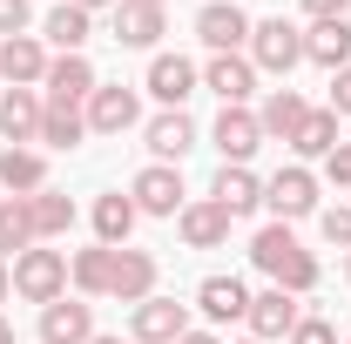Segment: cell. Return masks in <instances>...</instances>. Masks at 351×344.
Masks as SVG:
<instances>
[{
	"label": "cell",
	"instance_id": "8",
	"mask_svg": "<svg viewBox=\"0 0 351 344\" xmlns=\"http://www.w3.org/2000/svg\"><path fill=\"white\" fill-rule=\"evenodd\" d=\"M298 317H304V310H298V297H291V291H277V284L250 297V331H257V344L291 338V331H298Z\"/></svg>",
	"mask_w": 351,
	"mask_h": 344
},
{
	"label": "cell",
	"instance_id": "2",
	"mask_svg": "<svg viewBox=\"0 0 351 344\" xmlns=\"http://www.w3.org/2000/svg\"><path fill=\"white\" fill-rule=\"evenodd\" d=\"M14 291L47 310L54 297H68V257L61 250H21L14 257Z\"/></svg>",
	"mask_w": 351,
	"mask_h": 344
},
{
	"label": "cell",
	"instance_id": "21",
	"mask_svg": "<svg viewBox=\"0 0 351 344\" xmlns=\"http://www.w3.org/2000/svg\"><path fill=\"white\" fill-rule=\"evenodd\" d=\"M135 196H122V189H108V196H95V236L108 243V250H129V230H135Z\"/></svg>",
	"mask_w": 351,
	"mask_h": 344
},
{
	"label": "cell",
	"instance_id": "39",
	"mask_svg": "<svg viewBox=\"0 0 351 344\" xmlns=\"http://www.w3.org/2000/svg\"><path fill=\"white\" fill-rule=\"evenodd\" d=\"M176 344H223V338H210V331H182Z\"/></svg>",
	"mask_w": 351,
	"mask_h": 344
},
{
	"label": "cell",
	"instance_id": "37",
	"mask_svg": "<svg viewBox=\"0 0 351 344\" xmlns=\"http://www.w3.org/2000/svg\"><path fill=\"white\" fill-rule=\"evenodd\" d=\"M331 115H351V68L331 75Z\"/></svg>",
	"mask_w": 351,
	"mask_h": 344
},
{
	"label": "cell",
	"instance_id": "7",
	"mask_svg": "<svg viewBox=\"0 0 351 344\" xmlns=\"http://www.w3.org/2000/svg\"><path fill=\"white\" fill-rule=\"evenodd\" d=\"M196 41L217 47V54H237V41H250V14L230 7V0H210V7L196 14Z\"/></svg>",
	"mask_w": 351,
	"mask_h": 344
},
{
	"label": "cell",
	"instance_id": "26",
	"mask_svg": "<svg viewBox=\"0 0 351 344\" xmlns=\"http://www.w3.org/2000/svg\"><path fill=\"white\" fill-rule=\"evenodd\" d=\"M0 189H14V196L47 189V156L41 149H7V156H0Z\"/></svg>",
	"mask_w": 351,
	"mask_h": 344
},
{
	"label": "cell",
	"instance_id": "24",
	"mask_svg": "<svg viewBox=\"0 0 351 344\" xmlns=\"http://www.w3.org/2000/svg\"><path fill=\"white\" fill-rule=\"evenodd\" d=\"M21 203H27V223H34V243L75 230V203H68L61 189H34V196H21Z\"/></svg>",
	"mask_w": 351,
	"mask_h": 344
},
{
	"label": "cell",
	"instance_id": "34",
	"mask_svg": "<svg viewBox=\"0 0 351 344\" xmlns=\"http://www.w3.org/2000/svg\"><path fill=\"white\" fill-rule=\"evenodd\" d=\"M291 344H338V331H331L324 317H298V331H291Z\"/></svg>",
	"mask_w": 351,
	"mask_h": 344
},
{
	"label": "cell",
	"instance_id": "18",
	"mask_svg": "<svg viewBox=\"0 0 351 344\" xmlns=\"http://www.w3.org/2000/svg\"><path fill=\"white\" fill-rule=\"evenodd\" d=\"M189 149H196V122H189L182 108H162V115L149 122V156H156V162H182Z\"/></svg>",
	"mask_w": 351,
	"mask_h": 344
},
{
	"label": "cell",
	"instance_id": "10",
	"mask_svg": "<svg viewBox=\"0 0 351 344\" xmlns=\"http://www.w3.org/2000/svg\"><path fill=\"white\" fill-rule=\"evenodd\" d=\"M135 115H142L135 88H95V95H88V129H95V135H122V129H135Z\"/></svg>",
	"mask_w": 351,
	"mask_h": 344
},
{
	"label": "cell",
	"instance_id": "43",
	"mask_svg": "<svg viewBox=\"0 0 351 344\" xmlns=\"http://www.w3.org/2000/svg\"><path fill=\"white\" fill-rule=\"evenodd\" d=\"M88 344H122V338H101V331H95V338H88Z\"/></svg>",
	"mask_w": 351,
	"mask_h": 344
},
{
	"label": "cell",
	"instance_id": "15",
	"mask_svg": "<svg viewBox=\"0 0 351 344\" xmlns=\"http://www.w3.org/2000/svg\"><path fill=\"white\" fill-rule=\"evenodd\" d=\"M0 75H7L14 88L47 82V47L34 41V34H14V41H0Z\"/></svg>",
	"mask_w": 351,
	"mask_h": 344
},
{
	"label": "cell",
	"instance_id": "9",
	"mask_svg": "<svg viewBox=\"0 0 351 344\" xmlns=\"http://www.w3.org/2000/svg\"><path fill=\"white\" fill-rule=\"evenodd\" d=\"M0 135H7V149L41 142V101H34V88H7L0 95Z\"/></svg>",
	"mask_w": 351,
	"mask_h": 344
},
{
	"label": "cell",
	"instance_id": "13",
	"mask_svg": "<svg viewBox=\"0 0 351 344\" xmlns=\"http://www.w3.org/2000/svg\"><path fill=\"white\" fill-rule=\"evenodd\" d=\"M108 297H122V304L156 297V257H149V250H115V277H108Z\"/></svg>",
	"mask_w": 351,
	"mask_h": 344
},
{
	"label": "cell",
	"instance_id": "36",
	"mask_svg": "<svg viewBox=\"0 0 351 344\" xmlns=\"http://www.w3.org/2000/svg\"><path fill=\"white\" fill-rule=\"evenodd\" d=\"M324 175H331L338 189H351V142H338V149L324 156Z\"/></svg>",
	"mask_w": 351,
	"mask_h": 344
},
{
	"label": "cell",
	"instance_id": "31",
	"mask_svg": "<svg viewBox=\"0 0 351 344\" xmlns=\"http://www.w3.org/2000/svg\"><path fill=\"white\" fill-rule=\"evenodd\" d=\"M291 149H298V156H331V149H338V115H331V108H311L304 129L291 135Z\"/></svg>",
	"mask_w": 351,
	"mask_h": 344
},
{
	"label": "cell",
	"instance_id": "20",
	"mask_svg": "<svg viewBox=\"0 0 351 344\" xmlns=\"http://www.w3.org/2000/svg\"><path fill=\"white\" fill-rule=\"evenodd\" d=\"M82 135H88V108L47 95V101H41V142H47V149H75Z\"/></svg>",
	"mask_w": 351,
	"mask_h": 344
},
{
	"label": "cell",
	"instance_id": "27",
	"mask_svg": "<svg viewBox=\"0 0 351 344\" xmlns=\"http://www.w3.org/2000/svg\"><path fill=\"white\" fill-rule=\"evenodd\" d=\"M95 68H88V54H61V61H47V95H61V101H88L95 95Z\"/></svg>",
	"mask_w": 351,
	"mask_h": 344
},
{
	"label": "cell",
	"instance_id": "46",
	"mask_svg": "<svg viewBox=\"0 0 351 344\" xmlns=\"http://www.w3.org/2000/svg\"><path fill=\"white\" fill-rule=\"evenodd\" d=\"M250 344H257V338H250Z\"/></svg>",
	"mask_w": 351,
	"mask_h": 344
},
{
	"label": "cell",
	"instance_id": "29",
	"mask_svg": "<svg viewBox=\"0 0 351 344\" xmlns=\"http://www.w3.org/2000/svg\"><path fill=\"white\" fill-rule=\"evenodd\" d=\"M68 277H75V291H82V297H108V277H115V250H108V243H95V250H75Z\"/></svg>",
	"mask_w": 351,
	"mask_h": 344
},
{
	"label": "cell",
	"instance_id": "12",
	"mask_svg": "<svg viewBox=\"0 0 351 344\" xmlns=\"http://www.w3.org/2000/svg\"><path fill=\"white\" fill-rule=\"evenodd\" d=\"M176 223H182V243L189 250H217V243H230V223L237 216L223 210V203H182Z\"/></svg>",
	"mask_w": 351,
	"mask_h": 344
},
{
	"label": "cell",
	"instance_id": "14",
	"mask_svg": "<svg viewBox=\"0 0 351 344\" xmlns=\"http://www.w3.org/2000/svg\"><path fill=\"white\" fill-rule=\"evenodd\" d=\"M203 82L223 95V108H243L250 88H257V68H250V54H217V61L203 68Z\"/></svg>",
	"mask_w": 351,
	"mask_h": 344
},
{
	"label": "cell",
	"instance_id": "22",
	"mask_svg": "<svg viewBox=\"0 0 351 344\" xmlns=\"http://www.w3.org/2000/svg\"><path fill=\"white\" fill-rule=\"evenodd\" d=\"M196 304H203V317H210V324L250 317V291H243L237 277H203V284H196Z\"/></svg>",
	"mask_w": 351,
	"mask_h": 344
},
{
	"label": "cell",
	"instance_id": "5",
	"mask_svg": "<svg viewBox=\"0 0 351 344\" xmlns=\"http://www.w3.org/2000/svg\"><path fill=\"white\" fill-rule=\"evenodd\" d=\"M263 203L277 210V223H298V216L317 210V175L311 169H277L270 182H263Z\"/></svg>",
	"mask_w": 351,
	"mask_h": 344
},
{
	"label": "cell",
	"instance_id": "44",
	"mask_svg": "<svg viewBox=\"0 0 351 344\" xmlns=\"http://www.w3.org/2000/svg\"><path fill=\"white\" fill-rule=\"evenodd\" d=\"M135 7H162V0H135Z\"/></svg>",
	"mask_w": 351,
	"mask_h": 344
},
{
	"label": "cell",
	"instance_id": "23",
	"mask_svg": "<svg viewBox=\"0 0 351 344\" xmlns=\"http://www.w3.org/2000/svg\"><path fill=\"white\" fill-rule=\"evenodd\" d=\"M304 61H317V68H351V21H317L304 34Z\"/></svg>",
	"mask_w": 351,
	"mask_h": 344
},
{
	"label": "cell",
	"instance_id": "25",
	"mask_svg": "<svg viewBox=\"0 0 351 344\" xmlns=\"http://www.w3.org/2000/svg\"><path fill=\"white\" fill-rule=\"evenodd\" d=\"M304 115H311V108L291 95V88H270V95H263V108H257V129L277 135V142H291V135L304 129Z\"/></svg>",
	"mask_w": 351,
	"mask_h": 344
},
{
	"label": "cell",
	"instance_id": "45",
	"mask_svg": "<svg viewBox=\"0 0 351 344\" xmlns=\"http://www.w3.org/2000/svg\"><path fill=\"white\" fill-rule=\"evenodd\" d=\"M345 284H351V257H345Z\"/></svg>",
	"mask_w": 351,
	"mask_h": 344
},
{
	"label": "cell",
	"instance_id": "38",
	"mask_svg": "<svg viewBox=\"0 0 351 344\" xmlns=\"http://www.w3.org/2000/svg\"><path fill=\"white\" fill-rule=\"evenodd\" d=\"M345 7H351V0H304L311 21H345Z\"/></svg>",
	"mask_w": 351,
	"mask_h": 344
},
{
	"label": "cell",
	"instance_id": "1",
	"mask_svg": "<svg viewBox=\"0 0 351 344\" xmlns=\"http://www.w3.org/2000/svg\"><path fill=\"white\" fill-rule=\"evenodd\" d=\"M250 263H257L277 291H291V297L317 291V277H324V270H317V257H311V250H298L291 223H270V230H257V236H250Z\"/></svg>",
	"mask_w": 351,
	"mask_h": 344
},
{
	"label": "cell",
	"instance_id": "3",
	"mask_svg": "<svg viewBox=\"0 0 351 344\" xmlns=\"http://www.w3.org/2000/svg\"><path fill=\"white\" fill-rule=\"evenodd\" d=\"M304 61V34L291 21H257L250 27V68H270V75H291Z\"/></svg>",
	"mask_w": 351,
	"mask_h": 344
},
{
	"label": "cell",
	"instance_id": "40",
	"mask_svg": "<svg viewBox=\"0 0 351 344\" xmlns=\"http://www.w3.org/2000/svg\"><path fill=\"white\" fill-rule=\"evenodd\" d=\"M7 291H14V270H7V257H0V304H7Z\"/></svg>",
	"mask_w": 351,
	"mask_h": 344
},
{
	"label": "cell",
	"instance_id": "6",
	"mask_svg": "<svg viewBox=\"0 0 351 344\" xmlns=\"http://www.w3.org/2000/svg\"><path fill=\"white\" fill-rule=\"evenodd\" d=\"M129 331H135V344H176L182 331H189V310H182L176 297H142L135 317H129Z\"/></svg>",
	"mask_w": 351,
	"mask_h": 344
},
{
	"label": "cell",
	"instance_id": "4",
	"mask_svg": "<svg viewBox=\"0 0 351 344\" xmlns=\"http://www.w3.org/2000/svg\"><path fill=\"white\" fill-rule=\"evenodd\" d=\"M129 196H135L142 216H182V175H176V162H149L129 182Z\"/></svg>",
	"mask_w": 351,
	"mask_h": 344
},
{
	"label": "cell",
	"instance_id": "33",
	"mask_svg": "<svg viewBox=\"0 0 351 344\" xmlns=\"http://www.w3.org/2000/svg\"><path fill=\"white\" fill-rule=\"evenodd\" d=\"M317 223H324V243H338V250H351V203H338V210H324Z\"/></svg>",
	"mask_w": 351,
	"mask_h": 344
},
{
	"label": "cell",
	"instance_id": "32",
	"mask_svg": "<svg viewBox=\"0 0 351 344\" xmlns=\"http://www.w3.org/2000/svg\"><path fill=\"white\" fill-rule=\"evenodd\" d=\"M21 250H34V223H27L21 196H7L0 203V257H21Z\"/></svg>",
	"mask_w": 351,
	"mask_h": 344
},
{
	"label": "cell",
	"instance_id": "17",
	"mask_svg": "<svg viewBox=\"0 0 351 344\" xmlns=\"http://www.w3.org/2000/svg\"><path fill=\"white\" fill-rule=\"evenodd\" d=\"M149 95H156L162 108H182V101L196 95V68H189L182 54H156V61H149Z\"/></svg>",
	"mask_w": 351,
	"mask_h": 344
},
{
	"label": "cell",
	"instance_id": "42",
	"mask_svg": "<svg viewBox=\"0 0 351 344\" xmlns=\"http://www.w3.org/2000/svg\"><path fill=\"white\" fill-rule=\"evenodd\" d=\"M0 344H14V324H7V317H0Z\"/></svg>",
	"mask_w": 351,
	"mask_h": 344
},
{
	"label": "cell",
	"instance_id": "41",
	"mask_svg": "<svg viewBox=\"0 0 351 344\" xmlns=\"http://www.w3.org/2000/svg\"><path fill=\"white\" fill-rule=\"evenodd\" d=\"M75 7H82V14H95V7H122V0H75Z\"/></svg>",
	"mask_w": 351,
	"mask_h": 344
},
{
	"label": "cell",
	"instance_id": "19",
	"mask_svg": "<svg viewBox=\"0 0 351 344\" xmlns=\"http://www.w3.org/2000/svg\"><path fill=\"white\" fill-rule=\"evenodd\" d=\"M210 203H223L230 216H250V210L263 203V182L243 169V162H223V169H217V182H210Z\"/></svg>",
	"mask_w": 351,
	"mask_h": 344
},
{
	"label": "cell",
	"instance_id": "11",
	"mask_svg": "<svg viewBox=\"0 0 351 344\" xmlns=\"http://www.w3.org/2000/svg\"><path fill=\"white\" fill-rule=\"evenodd\" d=\"M95 338V310L75 297H54L41 310V344H88Z\"/></svg>",
	"mask_w": 351,
	"mask_h": 344
},
{
	"label": "cell",
	"instance_id": "30",
	"mask_svg": "<svg viewBox=\"0 0 351 344\" xmlns=\"http://www.w3.org/2000/svg\"><path fill=\"white\" fill-rule=\"evenodd\" d=\"M95 34V14H82L75 0H61L54 14H47V41L61 47V54H82V41Z\"/></svg>",
	"mask_w": 351,
	"mask_h": 344
},
{
	"label": "cell",
	"instance_id": "28",
	"mask_svg": "<svg viewBox=\"0 0 351 344\" xmlns=\"http://www.w3.org/2000/svg\"><path fill=\"white\" fill-rule=\"evenodd\" d=\"M115 41H122V47H156V41H162V7H135V0H122V7H115Z\"/></svg>",
	"mask_w": 351,
	"mask_h": 344
},
{
	"label": "cell",
	"instance_id": "35",
	"mask_svg": "<svg viewBox=\"0 0 351 344\" xmlns=\"http://www.w3.org/2000/svg\"><path fill=\"white\" fill-rule=\"evenodd\" d=\"M0 34H27V0H0Z\"/></svg>",
	"mask_w": 351,
	"mask_h": 344
},
{
	"label": "cell",
	"instance_id": "16",
	"mask_svg": "<svg viewBox=\"0 0 351 344\" xmlns=\"http://www.w3.org/2000/svg\"><path fill=\"white\" fill-rule=\"evenodd\" d=\"M217 149H223V162H250V156L263 149L257 115H250V108H223L217 115Z\"/></svg>",
	"mask_w": 351,
	"mask_h": 344
}]
</instances>
